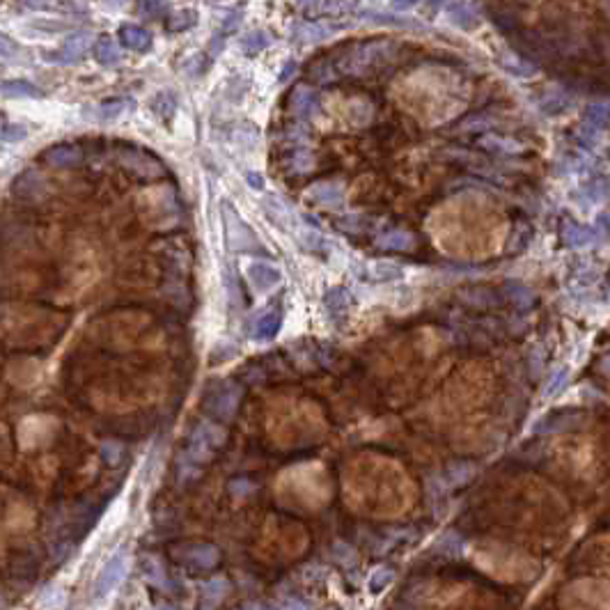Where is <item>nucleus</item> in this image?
Segmentation results:
<instances>
[{
	"label": "nucleus",
	"instance_id": "29",
	"mask_svg": "<svg viewBox=\"0 0 610 610\" xmlns=\"http://www.w3.org/2000/svg\"><path fill=\"white\" fill-rule=\"evenodd\" d=\"M370 276L377 280V283H390V280H399L404 276V269L399 267L397 262H372L370 267Z\"/></svg>",
	"mask_w": 610,
	"mask_h": 610
},
{
	"label": "nucleus",
	"instance_id": "4",
	"mask_svg": "<svg viewBox=\"0 0 610 610\" xmlns=\"http://www.w3.org/2000/svg\"><path fill=\"white\" fill-rule=\"evenodd\" d=\"M126 569H128L126 551H117V553L104 564V569L99 571L97 583H95V597H106V594H111L115 587L122 583V578L126 576Z\"/></svg>",
	"mask_w": 610,
	"mask_h": 610
},
{
	"label": "nucleus",
	"instance_id": "18",
	"mask_svg": "<svg viewBox=\"0 0 610 610\" xmlns=\"http://www.w3.org/2000/svg\"><path fill=\"white\" fill-rule=\"evenodd\" d=\"M562 241L569 248H583V246H590L592 241H597V232H592V229L578 225V222H564Z\"/></svg>",
	"mask_w": 610,
	"mask_h": 610
},
{
	"label": "nucleus",
	"instance_id": "3",
	"mask_svg": "<svg viewBox=\"0 0 610 610\" xmlns=\"http://www.w3.org/2000/svg\"><path fill=\"white\" fill-rule=\"evenodd\" d=\"M222 222H225V241L236 253H262L264 246L246 220L232 209V204H222Z\"/></svg>",
	"mask_w": 610,
	"mask_h": 610
},
{
	"label": "nucleus",
	"instance_id": "2",
	"mask_svg": "<svg viewBox=\"0 0 610 610\" xmlns=\"http://www.w3.org/2000/svg\"><path fill=\"white\" fill-rule=\"evenodd\" d=\"M227 434L225 429L211 420H202L200 425L193 429L191 441H189V450H186V461H191L193 466H202L211 459L213 450H218L222 443H225Z\"/></svg>",
	"mask_w": 610,
	"mask_h": 610
},
{
	"label": "nucleus",
	"instance_id": "46",
	"mask_svg": "<svg viewBox=\"0 0 610 610\" xmlns=\"http://www.w3.org/2000/svg\"><path fill=\"white\" fill-rule=\"evenodd\" d=\"M493 126V120H489L486 115H473V117L461 122V128L466 131H486V128Z\"/></svg>",
	"mask_w": 610,
	"mask_h": 610
},
{
	"label": "nucleus",
	"instance_id": "34",
	"mask_svg": "<svg viewBox=\"0 0 610 610\" xmlns=\"http://www.w3.org/2000/svg\"><path fill=\"white\" fill-rule=\"evenodd\" d=\"M335 30L333 26H324V23H303V26H296V35L298 39L303 41H317V39H324L328 37Z\"/></svg>",
	"mask_w": 610,
	"mask_h": 610
},
{
	"label": "nucleus",
	"instance_id": "47",
	"mask_svg": "<svg viewBox=\"0 0 610 610\" xmlns=\"http://www.w3.org/2000/svg\"><path fill=\"white\" fill-rule=\"evenodd\" d=\"M303 248L305 250H314V253H326L328 241L324 239V236H319L317 232H307L303 236Z\"/></svg>",
	"mask_w": 610,
	"mask_h": 610
},
{
	"label": "nucleus",
	"instance_id": "45",
	"mask_svg": "<svg viewBox=\"0 0 610 610\" xmlns=\"http://www.w3.org/2000/svg\"><path fill=\"white\" fill-rule=\"evenodd\" d=\"M491 17H493V21H496V26L500 28L502 32L514 35L516 30H519V21L514 19V14H509V12H491Z\"/></svg>",
	"mask_w": 610,
	"mask_h": 610
},
{
	"label": "nucleus",
	"instance_id": "54",
	"mask_svg": "<svg viewBox=\"0 0 610 610\" xmlns=\"http://www.w3.org/2000/svg\"><path fill=\"white\" fill-rule=\"evenodd\" d=\"M415 3H418V0H392V7L399 12H404V10H411Z\"/></svg>",
	"mask_w": 610,
	"mask_h": 610
},
{
	"label": "nucleus",
	"instance_id": "20",
	"mask_svg": "<svg viewBox=\"0 0 610 610\" xmlns=\"http://www.w3.org/2000/svg\"><path fill=\"white\" fill-rule=\"evenodd\" d=\"M280 326H283V312L278 310H269L267 314H262L260 319H257V324L253 328V335L255 340H274V337L278 335Z\"/></svg>",
	"mask_w": 610,
	"mask_h": 610
},
{
	"label": "nucleus",
	"instance_id": "37",
	"mask_svg": "<svg viewBox=\"0 0 610 610\" xmlns=\"http://www.w3.org/2000/svg\"><path fill=\"white\" fill-rule=\"evenodd\" d=\"M566 383H569V368L555 370L553 374H551V379H549L546 388H544V397H546V399L555 397V394H560L566 388Z\"/></svg>",
	"mask_w": 610,
	"mask_h": 610
},
{
	"label": "nucleus",
	"instance_id": "13",
	"mask_svg": "<svg viewBox=\"0 0 610 610\" xmlns=\"http://www.w3.org/2000/svg\"><path fill=\"white\" fill-rule=\"evenodd\" d=\"M301 10L305 17H337L351 10L347 0H301Z\"/></svg>",
	"mask_w": 610,
	"mask_h": 610
},
{
	"label": "nucleus",
	"instance_id": "48",
	"mask_svg": "<svg viewBox=\"0 0 610 610\" xmlns=\"http://www.w3.org/2000/svg\"><path fill=\"white\" fill-rule=\"evenodd\" d=\"M606 182L604 179H601V182H594V184H590L587 186V198L592 200V202H599V200H604L606 198Z\"/></svg>",
	"mask_w": 610,
	"mask_h": 610
},
{
	"label": "nucleus",
	"instance_id": "21",
	"mask_svg": "<svg viewBox=\"0 0 610 610\" xmlns=\"http://www.w3.org/2000/svg\"><path fill=\"white\" fill-rule=\"evenodd\" d=\"M262 207H264V213H267L269 220L274 222L278 229H289L292 216H289V209H287L285 202H280V200L274 196H267L262 200Z\"/></svg>",
	"mask_w": 610,
	"mask_h": 610
},
{
	"label": "nucleus",
	"instance_id": "23",
	"mask_svg": "<svg viewBox=\"0 0 610 610\" xmlns=\"http://www.w3.org/2000/svg\"><path fill=\"white\" fill-rule=\"evenodd\" d=\"M505 294H507V298L512 301L516 307H519V310H530V307L535 305V301H537L535 292L530 289L528 285L516 283V280H509V283L505 285Z\"/></svg>",
	"mask_w": 610,
	"mask_h": 610
},
{
	"label": "nucleus",
	"instance_id": "56",
	"mask_svg": "<svg viewBox=\"0 0 610 610\" xmlns=\"http://www.w3.org/2000/svg\"><path fill=\"white\" fill-rule=\"evenodd\" d=\"M113 3H122V0H113Z\"/></svg>",
	"mask_w": 610,
	"mask_h": 610
},
{
	"label": "nucleus",
	"instance_id": "7",
	"mask_svg": "<svg viewBox=\"0 0 610 610\" xmlns=\"http://www.w3.org/2000/svg\"><path fill=\"white\" fill-rule=\"evenodd\" d=\"M246 278L250 287H253V292L257 294H269L283 283V274L269 262H250L246 267Z\"/></svg>",
	"mask_w": 610,
	"mask_h": 610
},
{
	"label": "nucleus",
	"instance_id": "5",
	"mask_svg": "<svg viewBox=\"0 0 610 610\" xmlns=\"http://www.w3.org/2000/svg\"><path fill=\"white\" fill-rule=\"evenodd\" d=\"M241 392H243L241 385H236L232 381L222 383L216 392H211V399H209L211 413L220 420L234 418L236 408H239V401H241Z\"/></svg>",
	"mask_w": 610,
	"mask_h": 610
},
{
	"label": "nucleus",
	"instance_id": "1",
	"mask_svg": "<svg viewBox=\"0 0 610 610\" xmlns=\"http://www.w3.org/2000/svg\"><path fill=\"white\" fill-rule=\"evenodd\" d=\"M399 44L392 39H365L347 46L340 57H328L335 76H370L390 64L399 53Z\"/></svg>",
	"mask_w": 610,
	"mask_h": 610
},
{
	"label": "nucleus",
	"instance_id": "31",
	"mask_svg": "<svg viewBox=\"0 0 610 610\" xmlns=\"http://www.w3.org/2000/svg\"><path fill=\"white\" fill-rule=\"evenodd\" d=\"M434 551H436V553L448 555V557H459V555H461V551H464V542H461V537H459L457 533H445L441 540L436 542Z\"/></svg>",
	"mask_w": 610,
	"mask_h": 610
},
{
	"label": "nucleus",
	"instance_id": "38",
	"mask_svg": "<svg viewBox=\"0 0 610 610\" xmlns=\"http://www.w3.org/2000/svg\"><path fill=\"white\" fill-rule=\"evenodd\" d=\"M566 106H569V99H566V95H562V92H551V95H546L540 102V108L546 113V115L562 113Z\"/></svg>",
	"mask_w": 610,
	"mask_h": 610
},
{
	"label": "nucleus",
	"instance_id": "49",
	"mask_svg": "<svg viewBox=\"0 0 610 610\" xmlns=\"http://www.w3.org/2000/svg\"><path fill=\"white\" fill-rule=\"evenodd\" d=\"M17 53H19V46L14 44L10 37H5V35L0 32V57H14Z\"/></svg>",
	"mask_w": 610,
	"mask_h": 610
},
{
	"label": "nucleus",
	"instance_id": "16",
	"mask_svg": "<svg viewBox=\"0 0 610 610\" xmlns=\"http://www.w3.org/2000/svg\"><path fill=\"white\" fill-rule=\"evenodd\" d=\"M41 191H44V179L32 170L23 172V175L14 182V196L21 200H37L41 196Z\"/></svg>",
	"mask_w": 610,
	"mask_h": 610
},
{
	"label": "nucleus",
	"instance_id": "25",
	"mask_svg": "<svg viewBox=\"0 0 610 610\" xmlns=\"http://www.w3.org/2000/svg\"><path fill=\"white\" fill-rule=\"evenodd\" d=\"M324 305L326 310L333 314V317H344L351 307V294L344 289V287H333V289L326 292L324 296Z\"/></svg>",
	"mask_w": 610,
	"mask_h": 610
},
{
	"label": "nucleus",
	"instance_id": "24",
	"mask_svg": "<svg viewBox=\"0 0 610 610\" xmlns=\"http://www.w3.org/2000/svg\"><path fill=\"white\" fill-rule=\"evenodd\" d=\"M142 576H145V580L149 585L154 587H168V571H166V564L161 562L156 555H147L145 560H142Z\"/></svg>",
	"mask_w": 610,
	"mask_h": 610
},
{
	"label": "nucleus",
	"instance_id": "14",
	"mask_svg": "<svg viewBox=\"0 0 610 610\" xmlns=\"http://www.w3.org/2000/svg\"><path fill=\"white\" fill-rule=\"evenodd\" d=\"M473 475H475V464H470V461H457V464H450L448 468H445L443 475L436 477V479H439V482H443L441 491H448V489H452V486L466 484Z\"/></svg>",
	"mask_w": 610,
	"mask_h": 610
},
{
	"label": "nucleus",
	"instance_id": "35",
	"mask_svg": "<svg viewBox=\"0 0 610 610\" xmlns=\"http://www.w3.org/2000/svg\"><path fill=\"white\" fill-rule=\"evenodd\" d=\"M500 67H502V69H507L509 74L523 76V78H528V76H533V74H535V67H533V64H528V62H526V57H521V55L502 57V60H500Z\"/></svg>",
	"mask_w": 610,
	"mask_h": 610
},
{
	"label": "nucleus",
	"instance_id": "36",
	"mask_svg": "<svg viewBox=\"0 0 610 610\" xmlns=\"http://www.w3.org/2000/svg\"><path fill=\"white\" fill-rule=\"evenodd\" d=\"M269 44H271V35L267 30H253V32L246 35V39H243L241 46H243V51L253 55V53L264 51Z\"/></svg>",
	"mask_w": 610,
	"mask_h": 610
},
{
	"label": "nucleus",
	"instance_id": "28",
	"mask_svg": "<svg viewBox=\"0 0 610 610\" xmlns=\"http://www.w3.org/2000/svg\"><path fill=\"white\" fill-rule=\"evenodd\" d=\"M413 234L411 232H404V229H392V232L379 236L377 239V246L383 248V250H408L413 246Z\"/></svg>",
	"mask_w": 610,
	"mask_h": 610
},
{
	"label": "nucleus",
	"instance_id": "17",
	"mask_svg": "<svg viewBox=\"0 0 610 610\" xmlns=\"http://www.w3.org/2000/svg\"><path fill=\"white\" fill-rule=\"evenodd\" d=\"M122 163H124L128 170L138 172V175H145V177L159 175V172H161L159 163H156L152 156H147L142 152H124V154H122Z\"/></svg>",
	"mask_w": 610,
	"mask_h": 610
},
{
	"label": "nucleus",
	"instance_id": "55",
	"mask_svg": "<svg viewBox=\"0 0 610 610\" xmlns=\"http://www.w3.org/2000/svg\"><path fill=\"white\" fill-rule=\"evenodd\" d=\"M597 229H599L601 234L608 232V213L606 211H601L599 216H597Z\"/></svg>",
	"mask_w": 610,
	"mask_h": 610
},
{
	"label": "nucleus",
	"instance_id": "15",
	"mask_svg": "<svg viewBox=\"0 0 610 610\" xmlns=\"http://www.w3.org/2000/svg\"><path fill=\"white\" fill-rule=\"evenodd\" d=\"M580 422V418L576 413H566V411H560V413H551L549 418L540 420L535 425V432L537 434H553V432H566V429H573Z\"/></svg>",
	"mask_w": 610,
	"mask_h": 610
},
{
	"label": "nucleus",
	"instance_id": "12",
	"mask_svg": "<svg viewBox=\"0 0 610 610\" xmlns=\"http://www.w3.org/2000/svg\"><path fill=\"white\" fill-rule=\"evenodd\" d=\"M117 37L122 41V46H126L128 51H147L149 46H152V35H149L145 28L140 26H133V23H124L120 28Z\"/></svg>",
	"mask_w": 610,
	"mask_h": 610
},
{
	"label": "nucleus",
	"instance_id": "51",
	"mask_svg": "<svg viewBox=\"0 0 610 610\" xmlns=\"http://www.w3.org/2000/svg\"><path fill=\"white\" fill-rule=\"evenodd\" d=\"M142 5H145V12L154 14V17H159V14H163L168 10L166 0H142Z\"/></svg>",
	"mask_w": 610,
	"mask_h": 610
},
{
	"label": "nucleus",
	"instance_id": "32",
	"mask_svg": "<svg viewBox=\"0 0 610 610\" xmlns=\"http://www.w3.org/2000/svg\"><path fill=\"white\" fill-rule=\"evenodd\" d=\"M392 578H394V571L390 569V566H377L368 580V590L372 594H381L385 587L392 583Z\"/></svg>",
	"mask_w": 610,
	"mask_h": 610
},
{
	"label": "nucleus",
	"instance_id": "43",
	"mask_svg": "<svg viewBox=\"0 0 610 610\" xmlns=\"http://www.w3.org/2000/svg\"><path fill=\"white\" fill-rule=\"evenodd\" d=\"M122 455H124V448H122V443H117V441H106L102 445V457L106 464L117 466L122 461Z\"/></svg>",
	"mask_w": 610,
	"mask_h": 610
},
{
	"label": "nucleus",
	"instance_id": "33",
	"mask_svg": "<svg viewBox=\"0 0 610 610\" xmlns=\"http://www.w3.org/2000/svg\"><path fill=\"white\" fill-rule=\"evenodd\" d=\"M608 106L606 104H592L587 106L585 111V124L597 128V131H604V128L608 126Z\"/></svg>",
	"mask_w": 610,
	"mask_h": 610
},
{
	"label": "nucleus",
	"instance_id": "39",
	"mask_svg": "<svg viewBox=\"0 0 610 610\" xmlns=\"http://www.w3.org/2000/svg\"><path fill=\"white\" fill-rule=\"evenodd\" d=\"M450 17H452V23L459 26V28H464V30H470V28L477 23L475 14H473L470 7H466V5L452 7V10H450Z\"/></svg>",
	"mask_w": 610,
	"mask_h": 610
},
{
	"label": "nucleus",
	"instance_id": "10",
	"mask_svg": "<svg viewBox=\"0 0 610 610\" xmlns=\"http://www.w3.org/2000/svg\"><path fill=\"white\" fill-rule=\"evenodd\" d=\"M289 108L301 120L312 117L319 108V95L312 88H307V85H296L289 95Z\"/></svg>",
	"mask_w": 610,
	"mask_h": 610
},
{
	"label": "nucleus",
	"instance_id": "9",
	"mask_svg": "<svg viewBox=\"0 0 610 610\" xmlns=\"http://www.w3.org/2000/svg\"><path fill=\"white\" fill-rule=\"evenodd\" d=\"M307 200L314 204H321V207H331V209H337V207L344 204V191H342V184L337 182H317L312 184L310 189H307Z\"/></svg>",
	"mask_w": 610,
	"mask_h": 610
},
{
	"label": "nucleus",
	"instance_id": "30",
	"mask_svg": "<svg viewBox=\"0 0 610 610\" xmlns=\"http://www.w3.org/2000/svg\"><path fill=\"white\" fill-rule=\"evenodd\" d=\"M479 145H482L484 149H491V152H498V154H519L523 149L516 140L500 138V135H484V138H479Z\"/></svg>",
	"mask_w": 610,
	"mask_h": 610
},
{
	"label": "nucleus",
	"instance_id": "44",
	"mask_svg": "<svg viewBox=\"0 0 610 610\" xmlns=\"http://www.w3.org/2000/svg\"><path fill=\"white\" fill-rule=\"evenodd\" d=\"M26 135H28V128L23 124H3L0 126V140H5V142L26 140Z\"/></svg>",
	"mask_w": 610,
	"mask_h": 610
},
{
	"label": "nucleus",
	"instance_id": "50",
	"mask_svg": "<svg viewBox=\"0 0 610 610\" xmlns=\"http://www.w3.org/2000/svg\"><path fill=\"white\" fill-rule=\"evenodd\" d=\"M294 170H307L312 168V156L307 152H296L294 154V161H292Z\"/></svg>",
	"mask_w": 610,
	"mask_h": 610
},
{
	"label": "nucleus",
	"instance_id": "22",
	"mask_svg": "<svg viewBox=\"0 0 610 610\" xmlns=\"http://www.w3.org/2000/svg\"><path fill=\"white\" fill-rule=\"evenodd\" d=\"M0 95L10 97V99H37L41 97V90L37 85H32L30 81H3L0 83Z\"/></svg>",
	"mask_w": 610,
	"mask_h": 610
},
{
	"label": "nucleus",
	"instance_id": "8",
	"mask_svg": "<svg viewBox=\"0 0 610 610\" xmlns=\"http://www.w3.org/2000/svg\"><path fill=\"white\" fill-rule=\"evenodd\" d=\"M182 560L193 569L209 571L220 562V551L213 544H191V546H184Z\"/></svg>",
	"mask_w": 610,
	"mask_h": 610
},
{
	"label": "nucleus",
	"instance_id": "40",
	"mask_svg": "<svg viewBox=\"0 0 610 610\" xmlns=\"http://www.w3.org/2000/svg\"><path fill=\"white\" fill-rule=\"evenodd\" d=\"M331 553L335 555V562H340L342 566H354L356 564V551L344 542H335Z\"/></svg>",
	"mask_w": 610,
	"mask_h": 610
},
{
	"label": "nucleus",
	"instance_id": "26",
	"mask_svg": "<svg viewBox=\"0 0 610 610\" xmlns=\"http://www.w3.org/2000/svg\"><path fill=\"white\" fill-rule=\"evenodd\" d=\"M229 592V583L227 578L222 576H213L209 578L207 583L202 585V597H204V608H213L218 606L222 599H225V594Z\"/></svg>",
	"mask_w": 610,
	"mask_h": 610
},
{
	"label": "nucleus",
	"instance_id": "6",
	"mask_svg": "<svg viewBox=\"0 0 610 610\" xmlns=\"http://www.w3.org/2000/svg\"><path fill=\"white\" fill-rule=\"evenodd\" d=\"M90 46H92V35L90 32H76V35H71V37H67V41H64L57 51L48 53L46 60L48 62H57V64H74L90 51Z\"/></svg>",
	"mask_w": 610,
	"mask_h": 610
},
{
	"label": "nucleus",
	"instance_id": "27",
	"mask_svg": "<svg viewBox=\"0 0 610 610\" xmlns=\"http://www.w3.org/2000/svg\"><path fill=\"white\" fill-rule=\"evenodd\" d=\"M131 102H128V99H113V102H104V104H99L95 111H92V117L95 120H99V122H113V120H117V117H122V115H124L128 108H131Z\"/></svg>",
	"mask_w": 610,
	"mask_h": 610
},
{
	"label": "nucleus",
	"instance_id": "53",
	"mask_svg": "<svg viewBox=\"0 0 610 610\" xmlns=\"http://www.w3.org/2000/svg\"><path fill=\"white\" fill-rule=\"evenodd\" d=\"M294 71H296V64H294V62H287V64H285V69H283V71H280V83L289 81V78H292V74H294Z\"/></svg>",
	"mask_w": 610,
	"mask_h": 610
},
{
	"label": "nucleus",
	"instance_id": "19",
	"mask_svg": "<svg viewBox=\"0 0 610 610\" xmlns=\"http://www.w3.org/2000/svg\"><path fill=\"white\" fill-rule=\"evenodd\" d=\"M92 53H95V60L99 64H104V67H113V64H117L122 60V53L117 44H115V39L108 37V35H102L95 46H92Z\"/></svg>",
	"mask_w": 610,
	"mask_h": 610
},
{
	"label": "nucleus",
	"instance_id": "52",
	"mask_svg": "<svg viewBox=\"0 0 610 610\" xmlns=\"http://www.w3.org/2000/svg\"><path fill=\"white\" fill-rule=\"evenodd\" d=\"M246 182L253 191H264V186H267V182H264V177L260 175V172H246Z\"/></svg>",
	"mask_w": 610,
	"mask_h": 610
},
{
	"label": "nucleus",
	"instance_id": "11",
	"mask_svg": "<svg viewBox=\"0 0 610 610\" xmlns=\"http://www.w3.org/2000/svg\"><path fill=\"white\" fill-rule=\"evenodd\" d=\"M44 161L53 168H74L83 161V149L78 145L62 142V145H53L46 149Z\"/></svg>",
	"mask_w": 610,
	"mask_h": 610
},
{
	"label": "nucleus",
	"instance_id": "41",
	"mask_svg": "<svg viewBox=\"0 0 610 610\" xmlns=\"http://www.w3.org/2000/svg\"><path fill=\"white\" fill-rule=\"evenodd\" d=\"M152 108H154L156 115H159V117L168 120L170 115L175 113V97H172L170 92H161V95L154 99Z\"/></svg>",
	"mask_w": 610,
	"mask_h": 610
},
{
	"label": "nucleus",
	"instance_id": "42",
	"mask_svg": "<svg viewBox=\"0 0 610 610\" xmlns=\"http://www.w3.org/2000/svg\"><path fill=\"white\" fill-rule=\"evenodd\" d=\"M196 17L198 14L196 12H177L175 17H170V21H168V30H172V32H179V30H186V28H191L193 23H196Z\"/></svg>",
	"mask_w": 610,
	"mask_h": 610
}]
</instances>
